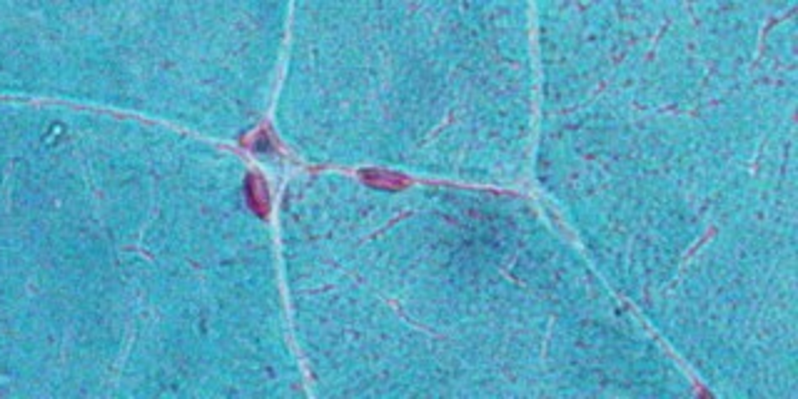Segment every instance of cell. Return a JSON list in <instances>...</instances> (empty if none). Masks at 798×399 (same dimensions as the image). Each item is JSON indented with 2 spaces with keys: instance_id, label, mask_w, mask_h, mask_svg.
<instances>
[{
  "instance_id": "7a4b0ae2",
  "label": "cell",
  "mask_w": 798,
  "mask_h": 399,
  "mask_svg": "<svg viewBox=\"0 0 798 399\" xmlns=\"http://www.w3.org/2000/svg\"><path fill=\"white\" fill-rule=\"evenodd\" d=\"M248 192H250V203H252V208L257 210L259 215L267 212V203H270V200H267V190H264V185H262L259 177H255V175L250 177Z\"/></svg>"
},
{
  "instance_id": "6da1fadb",
  "label": "cell",
  "mask_w": 798,
  "mask_h": 399,
  "mask_svg": "<svg viewBox=\"0 0 798 399\" xmlns=\"http://www.w3.org/2000/svg\"><path fill=\"white\" fill-rule=\"evenodd\" d=\"M362 180L372 187H384V190H399L405 187L407 180L397 173H384V170H362Z\"/></svg>"
}]
</instances>
